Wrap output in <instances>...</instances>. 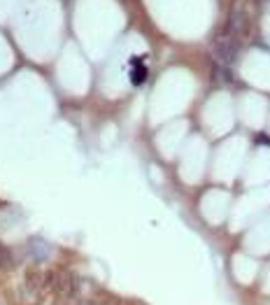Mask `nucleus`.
Instances as JSON below:
<instances>
[{"label": "nucleus", "mask_w": 270, "mask_h": 305, "mask_svg": "<svg viewBox=\"0 0 270 305\" xmlns=\"http://www.w3.org/2000/svg\"><path fill=\"white\" fill-rule=\"evenodd\" d=\"M10 268H12V256H10V252L0 247V270H10Z\"/></svg>", "instance_id": "8"}, {"label": "nucleus", "mask_w": 270, "mask_h": 305, "mask_svg": "<svg viewBox=\"0 0 270 305\" xmlns=\"http://www.w3.org/2000/svg\"><path fill=\"white\" fill-rule=\"evenodd\" d=\"M23 284L31 294H42L44 291V270L42 268H26L23 272Z\"/></svg>", "instance_id": "4"}, {"label": "nucleus", "mask_w": 270, "mask_h": 305, "mask_svg": "<svg viewBox=\"0 0 270 305\" xmlns=\"http://www.w3.org/2000/svg\"><path fill=\"white\" fill-rule=\"evenodd\" d=\"M256 142H261V144H270V138H268V135H259V138H256Z\"/></svg>", "instance_id": "10"}, {"label": "nucleus", "mask_w": 270, "mask_h": 305, "mask_svg": "<svg viewBox=\"0 0 270 305\" xmlns=\"http://www.w3.org/2000/svg\"><path fill=\"white\" fill-rule=\"evenodd\" d=\"M226 30H231L233 35H237V38H245V35H249V30H252L249 14L240 5H235L231 10V17H228V28H226Z\"/></svg>", "instance_id": "3"}, {"label": "nucleus", "mask_w": 270, "mask_h": 305, "mask_svg": "<svg viewBox=\"0 0 270 305\" xmlns=\"http://www.w3.org/2000/svg\"><path fill=\"white\" fill-rule=\"evenodd\" d=\"M240 38L237 35H233L231 30H224V33H219L215 38V42H212V49H215V54L219 56L224 63H233L237 61V56H240Z\"/></svg>", "instance_id": "1"}, {"label": "nucleus", "mask_w": 270, "mask_h": 305, "mask_svg": "<svg viewBox=\"0 0 270 305\" xmlns=\"http://www.w3.org/2000/svg\"><path fill=\"white\" fill-rule=\"evenodd\" d=\"M54 305H77L75 298H68V296H54Z\"/></svg>", "instance_id": "9"}, {"label": "nucleus", "mask_w": 270, "mask_h": 305, "mask_svg": "<svg viewBox=\"0 0 270 305\" xmlns=\"http://www.w3.org/2000/svg\"><path fill=\"white\" fill-rule=\"evenodd\" d=\"M31 256H33L35 261L47 259V256H49V245L40 238H31Z\"/></svg>", "instance_id": "6"}, {"label": "nucleus", "mask_w": 270, "mask_h": 305, "mask_svg": "<svg viewBox=\"0 0 270 305\" xmlns=\"http://www.w3.org/2000/svg\"><path fill=\"white\" fill-rule=\"evenodd\" d=\"M77 291H79L77 278L72 275V270H68V268L56 270V284H54V294L56 296H68V298H75Z\"/></svg>", "instance_id": "2"}, {"label": "nucleus", "mask_w": 270, "mask_h": 305, "mask_svg": "<svg viewBox=\"0 0 270 305\" xmlns=\"http://www.w3.org/2000/svg\"><path fill=\"white\" fill-rule=\"evenodd\" d=\"M212 79L217 84H233L235 82V75H233V70L226 63H215L212 66Z\"/></svg>", "instance_id": "5"}, {"label": "nucleus", "mask_w": 270, "mask_h": 305, "mask_svg": "<svg viewBox=\"0 0 270 305\" xmlns=\"http://www.w3.org/2000/svg\"><path fill=\"white\" fill-rule=\"evenodd\" d=\"M147 79V68L140 63V66H133V72H131V82L135 84V86H140V84Z\"/></svg>", "instance_id": "7"}]
</instances>
